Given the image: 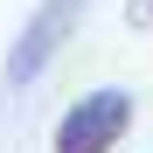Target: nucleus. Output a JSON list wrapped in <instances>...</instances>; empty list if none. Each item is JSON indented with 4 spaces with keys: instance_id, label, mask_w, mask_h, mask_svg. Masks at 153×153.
<instances>
[{
    "instance_id": "nucleus-1",
    "label": "nucleus",
    "mask_w": 153,
    "mask_h": 153,
    "mask_svg": "<svg viewBox=\"0 0 153 153\" xmlns=\"http://www.w3.org/2000/svg\"><path fill=\"white\" fill-rule=\"evenodd\" d=\"M125 132H132V91H84L76 105L56 118V139H49V153H111Z\"/></svg>"
},
{
    "instance_id": "nucleus-2",
    "label": "nucleus",
    "mask_w": 153,
    "mask_h": 153,
    "mask_svg": "<svg viewBox=\"0 0 153 153\" xmlns=\"http://www.w3.org/2000/svg\"><path fill=\"white\" fill-rule=\"evenodd\" d=\"M76 7H84V0H42V7L28 14V28H21L14 49H7V91H28L49 70V56H56V49L70 42V28H76Z\"/></svg>"
},
{
    "instance_id": "nucleus-3",
    "label": "nucleus",
    "mask_w": 153,
    "mask_h": 153,
    "mask_svg": "<svg viewBox=\"0 0 153 153\" xmlns=\"http://www.w3.org/2000/svg\"><path fill=\"white\" fill-rule=\"evenodd\" d=\"M125 28H132V35H153V0H125Z\"/></svg>"
}]
</instances>
